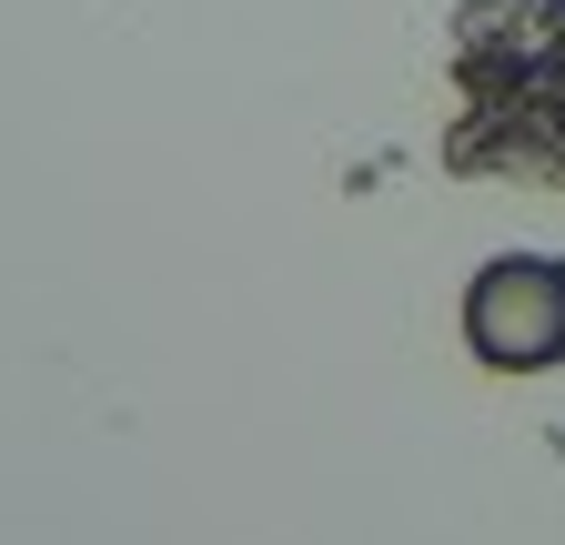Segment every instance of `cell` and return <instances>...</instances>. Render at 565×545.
I'll use <instances>...</instances> for the list:
<instances>
[{
  "label": "cell",
  "mask_w": 565,
  "mask_h": 545,
  "mask_svg": "<svg viewBox=\"0 0 565 545\" xmlns=\"http://www.w3.org/2000/svg\"><path fill=\"white\" fill-rule=\"evenodd\" d=\"M445 172L565 192V0H465Z\"/></svg>",
  "instance_id": "cell-1"
},
{
  "label": "cell",
  "mask_w": 565,
  "mask_h": 545,
  "mask_svg": "<svg viewBox=\"0 0 565 545\" xmlns=\"http://www.w3.org/2000/svg\"><path fill=\"white\" fill-rule=\"evenodd\" d=\"M465 344L494 374L565 364V263L555 253H494L465 284Z\"/></svg>",
  "instance_id": "cell-2"
}]
</instances>
